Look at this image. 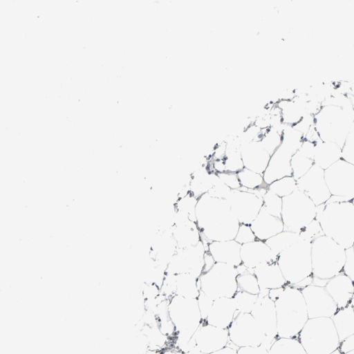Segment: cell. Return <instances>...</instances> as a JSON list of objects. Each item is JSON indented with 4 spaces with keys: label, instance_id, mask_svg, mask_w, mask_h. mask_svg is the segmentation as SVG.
Instances as JSON below:
<instances>
[{
    "label": "cell",
    "instance_id": "obj_35",
    "mask_svg": "<svg viewBox=\"0 0 354 354\" xmlns=\"http://www.w3.org/2000/svg\"><path fill=\"white\" fill-rule=\"evenodd\" d=\"M342 158L354 165V122L342 148Z\"/></svg>",
    "mask_w": 354,
    "mask_h": 354
},
{
    "label": "cell",
    "instance_id": "obj_37",
    "mask_svg": "<svg viewBox=\"0 0 354 354\" xmlns=\"http://www.w3.org/2000/svg\"><path fill=\"white\" fill-rule=\"evenodd\" d=\"M218 178L227 187L232 190L239 189L241 187L237 173L225 171L217 174Z\"/></svg>",
    "mask_w": 354,
    "mask_h": 354
},
{
    "label": "cell",
    "instance_id": "obj_30",
    "mask_svg": "<svg viewBox=\"0 0 354 354\" xmlns=\"http://www.w3.org/2000/svg\"><path fill=\"white\" fill-rule=\"evenodd\" d=\"M240 188L246 190H255L267 186L263 180V175L246 168L237 173Z\"/></svg>",
    "mask_w": 354,
    "mask_h": 354
},
{
    "label": "cell",
    "instance_id": "obj_32",
    "mask_svg": "<svg viewBox=\"0 0 354 354\" xmlns=\"http://www.w3.org/2000/svg\"><path fill=\"white\" fill-rule=\"evenodd\" d=\"M268 189L281 198H283L297 189V180L292 176H286L272 183L268 186Z\"/></svg>",
    "mask_w": 354,
    "mask_h": 354
},
{
    "label": "cell",
    "instance_id": "obj_18",
    "mask_svg": "<svg viewBox=\"0 0 354 354\" xmlns=\"http://www.w3.org/2000/svg\"><path fill=\"white\" fill-rule=\"evenodd\" d=\"M240 149L244 168L263 175L270 155L263 148L260 142H241Z\"/></svg>",
    "mask_w": 354,
    "mask_h": 354
},
{
    "label": "cell",
    "instance_id": "obj_39",
    "mask_svg": "<svg viewBox=\"0 0 354 354\" xmlns=\"http://www.w3.org/2000/svg\"><path fill=\"white\" fill-rule=\"evenodd\" d=\"M346 257L342 272L354 283V252L352 248L346 249Z\"/></svg>",
    "mask_w": 354,
    "mask_h": 354
},
{
    "label": "cell",
    "instance_id": "obj_40",
    "mask_svg": "<svg viewBox=\"0 0 354 354\" xmlns=\"http://www.w3.org/2000/svg\"><path fill=\"white\" fill-rule=\"evenodd\" d=\"M237 354H268V349L263 345L243 346L237 349Z\"/></svg>",
    "mask_w": 354,
    "mask_h": 354
},
{
    "label": "cell",
    "instance_id": "obj_14",
    "mask_svg": "<svg viewBox=\"0 0 354 354\" xmlns=\"http://www.w3.org/2000/svg\"><path fill=\"white\" fill-rule=\"evenodd\" d=\"M297 186L316 206L325 204L331 196L325 182L324 170L316 164L297 180Z\"/></svg>",
    "mask_w": 354,
    "mask_h": 354
},
{
    "label": "cell",
    "instance_id": "obj_16",
    "mask_svg": "<svg viewBox=\"0 0 354 354\" xmlns=\"http://www.w3.org/2000/svg\"><path fill=\"white\" fill-rule=\"evenodd\" d=\"M240 256L241 264L250 270L266 261H277L278 257L264 241L258 239L241 245Z\"/></svg>",
    "mask_w": 354,
    "mask_h": 354
},
{
    "label": "cell",
    "instance_id": "obj_12",
    "mask_svg": "<svg viewBox=\"0 0 354 354\" xmlns=\"http://www.w3.org/2000/svg\"><path fill=\"white\" fill-rule=\"evenodd\" d=\"M324 178L331 196L351 201L354 197V165L342 158L324 170Z\"/></svg>",
    "mask_w": 354,
    "mask_h": 354
},
{
    "label": "cell",
    "instance_id": "obj_13",
    "mask_svg": "<svg viewBox=\"0 0 354 354\" xmlns=\"http://www.w3.org/2000/svg\"><path fill=\"white\" fill-rule=\"evenodd\" d=\"M250 314L264 334L266 347L270 349L272 344L278 338L274 301L268 295L259 293Z\"/></svg>",
    "mask_w": 354,
    "mask_h": 354
},
{
    "label": "cell",
    "instance_id": "obj_34",
    "mask_svg": "<svg viewBox=\"0 0 354 354\" xmlns=\"http://www.w3.org/2000/svg\"><path fill=\"white\" fill-rule=\"evenodd\" d=\"M262 208L269 214L281 218L282 198L268 189L267 192L263 196Z\"/></svg>",
    "mask_w": 354,
    "mask_h": 354
},
{
    "label": "cell",
    "instance_id": "obj_29",
    "mask_svg": "<svg viewBox=\"0 0 354 354\" xmlns=\"http://www.w3.org/2000/svg\"><path fill=\"white\" fill-rule=\"evenodd\" d=\"M268 354H304L296 338L278 337L268 350Z\"/></svg>",
    "mask_w": 354,
    "mask_h": 354
},
{
    "label": "cell",
    "instance_id": "obj_1",
    "mask_svg": "<svg viewBox=\"0 0 354 354\" xmlns=\"http://www.w3.org/2000/svg\"><path fill=\"white\" fill-rule=\"evenodd\" d=\"M195 212L200 232L209 241L234 239L240 223L227 200L205 194L198 198Z\"/></svg>",
    "mask_w": 354,
    "mask_h": 354
},
{
    "label": "cell",
    "instance_id": "obj_7",
    "mask_svg": "<svg viewBox=\"0 0 354 354\" xmlns=\"http://www.w3.org/2000/svg\"><path fill=\"white\" fill-rule=\"evenodd\" d=\"M316 216L317 206L298 189L282 198L281 218L284 230L300 233L316 218Z\"/></svg>",
    "mask_w": 354,
    "mask_h": 354
},
{
    "label": "cell",
    "instance_id": "obj_8",
    "mask_svg": "<svg viewBox=\"0 0 354 354\" xmlns=\"http://www.w3.org/2000/svg\"><path fill=\"white\" fill-rule=\"evenodd\" d=\"M236 267L216 263L211 270L198 277L200 290L215 300L221 297L232 298L238 290Z\"/></svg>",
    "mask_w": 354,
    "mask_h": 354
},
{
    "label": "cell",
    "instance_id": "obj_28",
    "mask_svg": "<svg viewBox=\"0 0 354 354\" xmlns=\"http://www.w3.org/2000/svg\"><path fill=\"white\" fill-rule=\"evenodd\" d=\"M241 141L235 140L227 143V149L224 157L226 171L238 173L244 168L241 153Z\"/></svg>",
    "mask_w": 354,
    "mask_h": 354
},
{
    "label": "cell",
    "instance_id": "obj_5",
    "mask_svg": "<svg viewBox=\"0 0 354 354\" xmlns=\"http://www.w3.org/2000/svg\"><path fill=\"white\" fill-rule=\"evenodd\" d=\"M353 110L351 107L322 106L315 115V126L321 140L335 143L342 148L354 122Z\"/></svg>",
    "mask_w": 354,
    "mask_h": 354
},
{
    "label": "cell",
    "instance_id": "obj_24",
    "mask_svg": "<svg viewBox=\"0 0 354 354\" xmlns=\"http://www.w3.org/2000/svg\"><path fill=\"white\" fill-rule=\"evenodd\" d=\"M342 158V148L333 142L320 140L315 144L314 162L324 170Z\"/></svg>",
    "mask_w": 354,
    "mask_h": 354
},
{
    "label": "cell",
    "instance_id": "obj_6",
    "mask_svg": "<svg viewBox=\"0 0 354 354\" xmlns=\"http://www.w3.org/2000/svg\"><path fill=\"white\" fill-rule=\"evenodd\" d=\"M312 241L301 239L278 255V266L288 284L295 286L313 276Z\"/></svg>",
    "mask_w": 354,
    "mask_h": 354
},
{
    "label": "cell",
    "instance_id": "obj_10",
    "mask_svg": "<svg viewBox=\"0 0 354 354\" xmlns=\"http://www.w3.org/2000/svg\"><path fill=\"white\" fill-rule=\"evenodd\" d=\"M301 145V142L295 138H282L281 145L270 156L268 166L263 174V180L267 186L279 179L292 176L291 158Z\"/></svg>",
    "mask_w": 354,
    "mask_h": 354
},
{
    "label": "cell",
    "instance_id": "obj_46",
    "mask_svg": "<svg viewBox=\"0 0 354 354\" xmlns=\"http://www.w3.org/2000/svg\"><path fill=\"white\" fill-rule=\"evenodd\" d=\"M351 248H353V252H354V243H353V244Z\"/></svg>",
    "mask_w": 354,
    "mask_h": 354
},
{
    "label": "cell",
    "instance_id": "obj_43",
    "mask_svg": "<svg viewBox=\"0 0 354 354\" xmlns=\"http://www.w3.org/2000/svg\"><path fill=\"white\" fill-rule=\"evenodd\" d=\"M160 354H185L184 352L176 348H165L160 352Z\"/></svg>",
    "mask_w": 354,
    "mask_h": 354
},
{
    "label": "cell",
    "instance_id": "obj_22",
    "mask_svg": "<svg viewBox=\"0 0 354 354\" xmlns=\"http://www.w3.org/2000/svg\"><path fill=\"white\" fill-rule=\"evenodd\" d=\"M326 290L337 302L341 301L342 306L348 304L354 294V283L343 272L329 279Z\"/></svg>",
    "mask_w": 354,
    "mask_h": 354
},
{
    "label": "cell",
    "instance_id": "obj_26",
    "mask_svg": "<svg viewBox=\"0 0 354 354\" xmlns=\"http://www.w3.org/2000/svg\"><path fill=\"white\" fill-rule=\"evenodd\" d=\"M238 275L236 283L238 290L258 295L261 289L253 270L247 268L243 264L236 267Z\"/></svg>",
    "mask_w": 354,
    "mask_h": 354
},
{
    "label": "cell",
    "instance_id": "obj_38",
    "mask_svg": "<svg viewBox=\"0 0 354 354\" xmlns=\"http://www.w3.org/2000/svg\"><path fill=\"white\" fill-rule=\"evenodd\" d=\"M197 301L201 317L205 322L211 309L214 300L200 290V294L197 298Z\"/></svg>",
    "mask_w": 354,
    "mask_h": 354
},
{
    "label": "cell",
    "instance_id": "obj_31",
    "mask_svg": "<svg viewBox=\"0 0 354 354\" xmlns=\"http://www.w3.org/2000/svg\"><path fill=\"white\" fill-rule=\"evenodd\" d=\"M283 130L271 127L263 134L260 143L263 148L271 156L281 145Z\"/></svg>",
    "mask_w": 354,
    "mask_h": 354
},
{
    "label": "cell",
    "instance_id": "obj_23",
    "mask_svg": "<svg viewBox=\"0 0 354 354\" xmlns=\"http://www.w3.org/2000/svg\"><path fill=\"white\" fill-rule=\"evenodd\" d=\"M276 103L280 109L282 124L287 127L295 126L306 114L304 100L294 97L290 100L280 99Z\"/></svg>",
    "mask_w": 354,
    "mask_h": 354
},
{
    "label": "cell",
    "instance_id": "obj_41",
    "mask_svg": "<svg viewBox=\"0 0 354 354\" xmlns=\"http://www.w3.org/2000/svg\"><path fill=\"white\" fill-rule=\"evenodd\" d=\"M216 263V262L211 254L208 251H206L203 256V268L202 273L211 270Z\"/></svg>",
    "mask_w": 354,
    "mask_h": 354
},
{
    "label": "cell",
    "instance_id": "obj_2",
    "mask_svg": "<svg viewBox=\"0 0 354 354\" xmlns=\"http://www.w3.org/2000/svg\"><path fill=\"white\" fill-rule=\"evenodd\" d=\"M317 220L324 235L345 249L354 243V205L351 201H338L330 196L317 206Z\"/></svg>",
    "mask_w": 354,
    "mask_h": 354
},
{
    "label": "cell",
    "instance_id": "obj_19",
    "mask_svg": "<svg viewBox=\"0 0 354 354\" xmlns=\"http://www.w3.org/2000/svg\"><path fill=\"white\" fill-rule=\"evenodd\" d=\"M253 272L257 279L261 291L279 288L288 284L277 261L262 263L255 267Z\"/></svg>",
    "mask_w": 354,
    "mask_h": 354
},
{
    "label": "cell",
    "instance_id": "obj_15",
    "mask_svg": "<svg viewBox=\"0 0 354 354\" xmlns=\"http://www.w3.org/2000/svg\"><path fill=\"white\" fill-rule=\"evenodd\" d=\"M196 346L210 354L225 347L230 342L228 330L203 322L194 335Z\"/></svg>",
    "mask_w": 354,
    "mask_h": 354
},
{
    "label": "cell",
    "instance_id": "obj_9",
    "mask_svg": "<svg viewBox=\"0 0 354 354\" xmlns=\"http://www.w3.org/2000/svg\"><path fill=\"white\" fill-rule=\"evenodd\" d=\"M267 190L268 186L255 190H232L227 201L240 223L250 225L253 222L263 207V196Z\"/></svg>",
    "mask_w": 354,
    "mask_h": 354
},
{
    "label": "cell",
    "instance_id": "obj_47",
    "mask_svg": "<svg viewBox=\"0 0 354 354\" xmlns=\"http://www.w3.org/2000/svg\"><path fill=\"white\" fill-rule=\"evenodd\" d=\"M352 203H353L354 205V197L353 198V199L351 200Z\"/></svg>",
    "mask_w": 354,
    "mask_h": 354
},
{
    "label": "cell",
    "instance_id": "obj_44",
    "mask_svg": "<svg viewBox=\"0 0 354 354\" xmlns=\"http://www.w3.org/2000/svg\"><path fill=\"white\" fill-rule=\"evenodd\" d=\"M185 354H206L203 352H202L201 350H199L196 346L192 348L188 352L185 353Z\"/></svg>",
    "mask_w": 354,
    "mask_h": 354
},
{
    "label": "cell",
    "instance_id": "obj_45",
    "mask_svg": "<svg viewBox=\"0 0 354 354\" xmlns=\"http://www.w3.org/2000/svg\"><path fill=\"white\" fill-rule=\"evenodd\" d=\"M145 354H160V352H158V351H148Z\"/></svg>",
    "mask_w": 354,
    "mask_h": 354
},
{
    "label": "cell",
    "instance_id": "obj_21",
    "mask_svg": "<svg viewBox=\"0 0 354 354\" xmlns=\"http://www.w3.org/2000/svg\"><path fill=\"white\" fill-rule=\"evenodd\" d=\"M241 245L234 240L212 241L209 244L208 252L216 263H223L235 267L241 264Z\"/></svg>",
    "mask_w": 354,
    "mask_h": 354
},
{
    "label": "cell",
    "instance_id": "obj_3",
    "mask_svg": "<svg viewBox=\"0 0 354 354\" xmlns=\"http://www.w3.org/2000/svg\"><path fill=\"white\" fill-rule=\"evenodd\" d=\"M346 249L322 234L311 245L313 277L329 280L342 272L346 262Z\"/></svg>",
    "mask_w": 354,
    "mask_h": 354
},
{
    "label": "cell",
    "instance_id": "obj_27",
    "mask_svg": "<svg viewBox=\"0 0 354 354\" xmlns=\"http://www.w3.org/2000/svg\"><path fill=\"white\" fill-rule=\"evenodd\" d=\"M301 238L299 233L283 230L270 238L265 243L276 255L297 243Z\"/></svg>",
    "mask_w": 354,
    "mask_h": 354
},
{
    "label": "cell",
    "instance_id": "obj_33",
    "mask_svg": "<svg viewBox=\"0 0 354 354\" xmlns=\"http://www.w3.org/2000/svg\"><path fill=\"white\" fill-rule=\"evenodd\" d=\"M232 298L235 304L236 312L250 313L257 302L258 295L237 290Z\"/></svg>",
    "mask_w": 354,
    "mask_h": 354
},
{
    "label": "cell",
    "instance_id": "obj_4",
    "mask_svg": "<svg viewBox=\"0 0 354 354\" xmlns=\"http://www.w3.org/2000/svg\"><path fill=\"white\" fill-rule=\"evenodd\" d=\"M301 289L287 284L274 301L277 335L282 338H295L303 327L301 324V307L305 304Z\"/></svg>",
    "mask_w": 354,
    "mask_h": 354
},
{
    "label": "cell",
    "instance_id": "obj_11",
    "mask_svg": "<svg viewBox=\"0 0 354 354\" xmlns=\"http://www.w3.org/2000/svg\"><path fill=\"white\" fill-rule=\"evenodd\" d=\"M227 330L230 342L238 348L261 345L266 347L265 335L250 313L236 312Z\"/></svg>",
    "mask_w": 354,
    "mask_h": 354
},
{
    "label": "cell",
    "instance_id": "obj_25",
    "mask_svg": "<svg viewBox=\"0 0 354 354\" xmlns=\"http://www.w3.org/2000/svg\"><path fill=\"white\" fill-rule=\"evenodd\" d=\"M176 295L189 298L197 299L200 294L198 278L189 273L176 274Z\"/></svg>",
    "mask_w": 354,
    "mask_h": 354
},
{
    "label": "cell",
    "instance_id": "obj_36",
    "mask_svg": "<svg viewBox=\"0 0 354 354\" xmlns=\"http://www.w3.org/2000/svg\"><path fill=\"white\" fill-rule=\"evenodd\" d=\"M241 245L257 240V238L250 227V225L240 223L234 239Z\"/></svg>",
    "mask_w": 354,
    "mask_h": 354
},
{
    "label": "cell",
    "instance_id": "obj_20",
    "mask_svg": "<svg viewBox=\"0 0 354 354\" xmlns=\"http://www.w3.org/2000/svg\"><path fill=\"white\" fill-rule=\"evenodd\" d=\"M250 227L257 239L264 242L284 230L281 218L269 214L263 208Z\"/></svg>",
    "mask_w": 354,
    "mask_h": 354
},
{
    "label": "cell",
    "instance_id": "obj_42",
    "mask_svg": "<svg viewBox=\"0 0 354 354\" xmlns=\"http://www.w3.org/2000/svg\"><path fill=\"white\" fill-rule=\"evenodd\" d=\"M238 348L234 344L229 342L225 347L210 354H237Z\"/></svg>",
    "mask_w": 354,
    "mask_h": 354
},
{
    "label": "cell",
    "instance_id": "obj_17",
    "mask_svg": "<svg viewBox=\"0 0 354 354\" xmlns=\"http://www.w3.org/2000/svg\"><path fill=\"white\" fill-rule=\"evenodd\" d=\"M236 315V308L233 298L221 297L214 300L205 322L227 329Z\"/></svg>",
    "mask_w": 354,
    "mask_h": 354
}]
</instances>
